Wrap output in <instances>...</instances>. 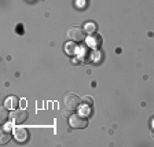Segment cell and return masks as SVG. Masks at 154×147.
Wrapping results in <instances>:
<instances>
[{
	"instance_id": "cell-4",
	"label": "cell",
	"mask_w": 154,
	"mask_h": 147,
	"mask_svg": "<svg viewBox=\"0 0 154 147\" xmlns=\"http://www.w3.org/2000/svg\"><path fill=\"white\" fill-rule=\"evenodd\" d=\"M26 120H28V112L23 109L14 110V112L10 114V121L13 122V124H22Z\"/></svg>"
},
{
	"instance_id": "cell-11",
	"label": "cell",
	"mask_w": 154,
	"mask_h": 147,
	"mask_svg": "<svg viewBox=\"0 0 154 147\" xmlns=\"http://www.w3.org/2000/svg\"><path fill=\"white\" fill-rule=\"evenodd\" d=\"M70 112H72V110H69L67 107H66V109H63V110H62V117H63V118L70 117Z\"/></svg>"
},
{
	"instance_id": "cell-13",
	"label": "cell",
	"mask_w": 154,
	"mask_h": 147,
	"mask_svg": "<svg viewBox=\"0 0 154 147\" xmlns=\"http://www.w3.org/2000/svg\"><path fill=\"white\" fill-rule=\"evenodd\" d=\"M151 128H153V131H154V118L151 120Z\"/></svg>"
},
{
	"instance_id": "cell-10",
	"label": "cell",
	"mask_w": 154,
	"mask_h": 147,
	"mask_svg": "<svg viewBox=\"0 0 154 147\" xmlns=\"http://www.w3.org/2000/svg\"><path fill=\"white\" fill-rule=\"evenodd\" d=\"M81 102H83V105L84 106H92V103H94V100H92V98L91 96H84L83 99H81Z\"/></svg>"
},
{
	"instance_id": "cell-12",
	"label": "cell",
	"mask_w": 154,
	"mask_h": 147,
	"mask_svg": "<svg viewBox=\"0 0 154 147\" xmlns=\"http://www.w3.org/2000/svg\"><path fill=\"white\" fill-rule=\"evenodd\" d=\"M7 117V113H6V107L4 109H2V120H6Z\"/></svg>"
},
{
	"instance_id": "cell-8",
	"label": "cell",
	"mask_w": 154,
	"mask_h": 147,
	"mask_svg": "<svg viewBox=\"0 0 154 147\" xmlns=\"http://www.w3.org/2000/svg\"><path fill=\"white\" fill-rule=\"evenodd\" d=\"M88 44L92 45V47H98V45H100V43H102V38L99 37L98 35H95V33H92V35L88 37Z\"/></svg>"
},
{
	"instance_id": "cell-2",
	"label": "cell",
	"mask_w": 154,
	"mask_h": 147,
	"mask_svg": "<svg viewBox=\"0 0 154 147\" xmlns=\"http://www.w3.org/2000/svg\"><path fill=\"white\" fill-rule=\"evenodd\" d=\"M69 124H70L72 128H76V129H84L88 127V120H87L85 115L83 114H74L70 117L69 120Z\"/></svg>"
},
{
	"instance_id": "cell-3",
	"label": "cell",
	"mask_w": 154,
	"mask_h": 147,
	"mask_svg": "<svg viewBox=\"0 0 154 147\" xmlns=\"http://www.w3.org/2000/svg\"><path fill=\"white\" fill-rule=\"evenodd\" d=\"M63 102H65V106H66L67 109L74 112V110L79 107V105L81 103V99L77 95H74V93H66L63 98Z\"/></svg>"
},
{
	"instance_id": "cell-1",
	"label": "cell",
	"mask_w": 154,
	"mask_h": 147,
	"mask_svg": "<svg viewBox=\"0 0 154 147\" xmlns=\"http://www.w3.org/2000/svg\"><path fill=\"white\" fill-rule=\"evenodd\" d=\"M66 36L72 41L80 43L85 38V30H84L83 28H80V26H70V28H67V30H66Z\"/></svg>"
},
{
	"instance_id": "cell-7",
	"label": "cell",
	"mask_w": 154,
	"mask_h": 147,
	"mask_svg": "<svg viewBox=\"0 0 154 147\" xmlns=\"http://www.w3.org/2000/svg\"><path fill=\"white\" fill-rule=\"evenodd\" d=\"M19 105V99L17 96H8L6 100H4V107L8 110H15Z\"/></svg>"
},
{
	"instance_id": "cell-9",
	"label": "cell",
	"mask_w": 154,
	"mask_h": 147,
	"mask_svg": "<svg viewBox=\"0 0 154 147\" xmlns=\"http://www.w3.org/2000/svg\"><path fill=\"white\" fill-rule=\"evenodd\" d=\"M84 30H85V33H88V35H92V33H95L96 30V25L94 22H88L85 23V26H84Z\"/></svg>"
},
{
	"instance_id": "cell-5",
	"label": "cell",
	"mask_w": 154,
	"mask_h": 147,
	"mask_svg": "<svg viewBox=\"0 0 154 147\" xmlns=\"http://www.w3.org/2000/svg\"><path fill=\"white\" fill-rule=\"evenodd\" d=\"M14 138H15L17 142H19V143H23V142L28 140V131H26L25 128H15L14 129Z\"/></svg>"
},
{
	"instance_id": "cell-6",
	"label": "cell",
	"mask_w": 154,
	"mask_h": 147,
	"mask_svg": "<svg viewBox=\"0 0 154 147\" xmlns=\"http://www.w3.org/2000/svg\"><path fill=\"white\" fill-rule=\"evenodd\" d=\"M13 138V132H11V124H6L2 128V144H6Z\"/></svg>"
}]
</instances>
